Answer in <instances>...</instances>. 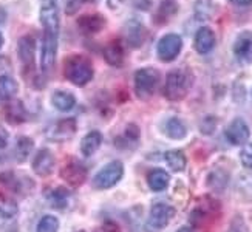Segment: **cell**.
<instances>
[{"label":"cell","mask_w":252,"mask_h":232,"mask_svg":"<svg viewBox=\"0 0 252 232\" xmlns=\"http://www.w3.org/2000/svg\"><path fill=\"white\" fill-rule=\"evenodd\" d=\"M63 74L73 85L85 87L89 82H92L94 70L89 58L82 56V54H73V56L65 59Z\"/></svg>","instance_id":"6da1fadb"},{"label":"cell","mask_w":252,"mask_h":232,"mask_svg":"<svg viewBox=\"0 0 252 232\" xmlns=\"http://www.w3.org/2000/svg\"><path fill=\"white\" fill-rule=\"evenodd\" d=\"M193 84V74L188 68H175L167 73L164 84V96L169 101H181L189 95Z\"/></svg>","instance_id":"7a4b0ae2"},{"label":"cell","mask_w":252,"mask_h":232,"mask_svg":"<svg viewBox=\"0 0 252 232\" xmlns=\"http://www.w3.org/2000/svg\"><path fill=\"white\" fill-rule=\"evenodd\" d=\"M159 85V71L153 67H144L139 68L135 73L133 77V87H135V95L146 101V99L152 98L153 93L157 92Z\"/></svg>","instance_id":"3957f363"},{"label":"cell","mask_w":252,"mask_h":232,"mask_svg":"<svg viewBox=\"0 0 252 232\" xmlns=\"http://www.w3.org/2000/svg\"><path fill=\"white\" fill-rule=\"evenodd\" d=\"M124 176V164L121 161H110L94 175L93 187L97 191H105L116 186Z\"/></svg>","instance_id":"277c9868"},{"label":"cell","mask_w":252,"mask_h":232,"mask_svg":"<svg viewBox=\"0 0 252 232\" xmlns=\"http://www.w3.org/2000/svg\"><path fill=\"white\" fill-rule=\"evenodd\" d=\"M39 20L45 34L59 36L61 19H59L58 0H42L39 9Z\"/></svg>","instance_id":"5b68a950"},{"label":"cell","mask_w":252,"mask_h":232,"mask_svg":"<svg viewBox=\"0 0 252 232\" xmlns=\"http://www.w3.org/2000/svg\"><path fill=\"white\" fill-rule=\"evenodd\" d=\"M183 50V39L181 36L175 34V33H169V34L162 36L157 45L158 58L162 62H172L178 58V54Z\"/></svg>","instance_id":"8992f818"},{"label":"cell","mask_w":252,"mask_h":232,"mask_svg":"<svg viewBox=\"0 0 252 232\" xmlns=\"http://www.w3.org/2000/svg\"><path fill=\"white\" fill-rule=\"evenodd\" d=\"M87 176H89V170H87L85 166L78 160L67 161L61 169V178L70 187L82 186L87 180Z\"/></svg>","instance_id":"52a82bcc"},{"label":"cell","mask_w":252,"mask_h":232,"mask_svg":"<svg viewBox=\"0 0 252 232\" xmlns=\"http://www.w3.org/2000/svg\"><path fill=\"white\" fill-rule=\"evenodd\" d=\"M76 130H78V123H76V119L65 118V119L58 121V123H54L47 130V138L54 142H63V141H68L70 138H73Z\"/></svg>","instance_id":"ba28073f"},{"label":"cell","mask_w":252,"mask_h":232,"mask_svg":"<svg viewBox=\"0 0 252 232\" xmlns=\"http://www.w3.org/2000/svg\"><path fill=\"white\" fill-rule=\"evenodd\" d=\"M58 39H59V36L45 34V33H43L42 50H40V68H42L43 73L51 71L53 67H54V64H56Z\"/></svg>","instance_id":"9c48e42d"},{"label":"cell","mask_w":252,"mask_h":232,"mask_svg":"<svg viewBox=\"0 0 252 232\" xmlns=\"http://www.w3.org/2000/svg\"><path fill=\"white\" fill-rule=\"evenodd\" d=\"M175 207L167 203H155L149 214V226L155 229H164L175 217Z\"/></svg>","instance_id":"30bf717a"},{"label":"cell","mask_w":252,"mask_h":232,"mask_svg":"<svg viewBox=\"0 0 252 232\" xmlns=\"http://www.w3.org/2000/svg\"><path fill=\"white\" fill-rule=\"evenodd\" d=\"M232 51L240 64L246 65L252 62V31L240 33L234 40Z\"/></svg>","instance_id":"8fae6325"},{"label":"cell","mask_w":252,"mask_h":232,"mask_svg":"<svg viewBox=\"0 0 252 232\" xmlns=\"http://www.w3.org/2000/svg\"><path fill=\"white\" fill-rule=\"evenodd\" d=\"M224 136L232 146H242L245 142H248V139L251 136V129L245 119L235 118V119H232V123L227 126V129L224 132Z\"/></svg>","instance_id":"7c38bea8"},{"label":"cell","mask_w":252,"mask_h":232,"mask_svg":"<svg viewBox=\"0 0 252 232\" xmlns=\"http://www.w3.org/2000/svg\"><path fill=\"white\" fill-rule=\"evenodd\" d=\"M54 166H56V160H54V155L50 149H40L34 155V158H32V163H31L32 172L37 176H42V178L50 176L53 173Z\"/></svg>","instance_id":"4fadbf2b"},{"label":"cell","mask_w":252,"mask_h":232,"mask_svg":"<svg viewBox=\"0 0 252 232\" xmlns=\"http://www.w3.org/2000/svg\"><path fill=\"white\" fill-rule=\"evenodd\" d=\"M17 56L25 68H34V59H36V39L25 34L22 36L17 42Z\"/></svg>","instance_id":"5bb4252c"},{"label":"cell","mask_w":252,"mask_h":232,"mask_svg":"<svg viewBox=\"0 0 252 232\" xmlns=\"http://www.w3.org/2000/svg\"><path fill=\"white\" fill-rule=\"evenodd\" d=\"M146 28L139 19H130L124 27V39L130 48H139L144 42Z\"/></svg>","instance_id":"9a60e30c"},{"label":"cell","mask_w":252,"mask_h":232,"mask_svg":"<svg viewBox=\"0 0 252 232\" xmlns=\"http://www.w3.org/2000/svg\"><path fill=\"white\" fill-rule=\"evenodd\" d=\"M107 25V20L102 14H84L78 19V28L82 34L85 36H93L101 33L104 27Z\"/></svg>","instance_id":"2e32d148"},{"label":"cell","mask_w":252,"mask_h":232,"mask_svg":"<svg viewBox=\"0 0 252 232\" xmlns=\"http://www.w3.org/2000/svg\"><path fill=\"white\" fill-rule=\"evenodd\" d=\"M193 47L198 54H207L211 53L215 47V33L209 27H201L195 34Z\"/></svg>","instance_id":"e0dca14e"},{"label":"cell","mask_w":252,"mask_h":232,"mask_svg":"<svg viewBox=\"0 0 252 232\" xmlns=\"http://www.w3.org/2000/svg\"><path fill=\"white\" fill-rule=\"evenodd\" d=\"M124 58H126L124 47L119 40H112L104 48V59L108 65H110V67H115V68L123 67Z\"/></svg>","instance_id":"ac0fdd59"},{"label":"cell","mask_w":252,"mask_h":232,"mask_svg":"<svg viewBox=\"0 0 252 232\" xmlns=\"http://www.w3.org/2000/svg\"><path fill=\"white\" fill-rule=\"evenodd\" d=\"M51 104L59 112L67 113L76 107V96L67 90H56L51 95Z\"/></svg>","instance_id":"d6986e66"},{"label":"cell","mask_w":252,"mask_h":232,"mask_svg":"<svg viewBox=\"0 0 252 232\" xmlns=\"http://www.w3.org/2000/svg\"><path fill=\"white\" fill-rule=\"evenodd\" d=\"M5 119L9 124H22L27 121V108L20 101H8L5 105Z\"/></svg>","instance_id":"ffe728a7"},{"label":"cell","mask_w":252,"mask_h":232,"mask_svg":"<svg viewBox=\"0 0 252 232\" xmlns=\"http://www.w3.org/2000/svg\"><path fill=\"white\" fill-rule=\"evenodd\" d=\"M102 141H104V138H102V133L99 130L89 132V133H87L81 141V153L87 158L92 157V155L94 152H97V149L101 147Z\"/></svg>","instance_id":"44dd1931"},{"label":"cell","mask_w":252,"mask_h":232,"mask_svg":"<svg viewBox=\"0 0 252 232\" xmlns=\"http://www.w3.org/2000/svg\"><path fill=\"white\" fill-rule=\"evenodd\" d=\"M47 200L54 209H67L71 201V194L65 187H54L47 194Z\"/></svg>","instance_id":"7402d4cb"},{"label":"cell","mask_w":252,"mask_h":232,"mask_svg":"<svg viewBox=\"0 0 252 232\" xmlns=\"http://www.w3.org/2000/svg\"><path fill=\"white\" fill-rule=\"evenodd\" d=\"M169 183H170V176L166 170H162V169H153L147 175V184L150 187V191H153V192L166 191Z\"/></svg>","instance_id":"603a6c76"},{"label":"cell","mask_w":252,"mask_h":232,"mask_svg":"<svg viewBox=\"0 0 252 232\" xmlns=\"http://www.w3.org/2000/svg\"><path fill=\"white\" fill-rule=\"evenodd\" d=\"M19 92V84L13 76L0 74V99L2 101H11Z\"/></svg>","instance_id":"cb8c5ba5"},{"label":"cell","mask_w":252,"mask_h":232,"mask_svg":"<svg viewBox=\"0 0 252 232\" xmlns=\"http://www.w3.org/2000/svg\"><path fill=\"white\" fill-rule=\"evenodd\" d=\"M164 133L170 139H183L188 135V127L180 118H169L164 124Z\"/></svg>","instance_id":"d4e9b609"},{"label":"cell","mask_w":252,"mask_h":232,"mask_svg":"<svg viewBox=\"0 0 252 232\" xmlns=\"http://www.w3.org/2000/svg\"><path fill=\"white\" fill-rule=\"evenodd\" d=\"M34 149V141L30 136H19L14 146V157L17 163H25Z\"/></svg>","instance_id":"484cf974"},{"label":"cell","mask_w":252,"mask_h":232,"mask_svg":"<svg viewBox=\"0 0 252 232\" xmlns=\"http://www.w3.org/2000/svg\"><path fill=\"white\" fill-rule=\"evenodd\" d=\"M164 160H166L167 166L173 172H183L188 166V158L181 150H167L164 155Z\"/></svg>","instance_id":"4316f807"},{"label":"cell","mask_w":252,"mask_h":232,"mask_svg":"<svg viewBox=\"0 0 252 232\" xmlns=\"http://www.w3.org/2000/svg\"><path fill=\"white\" fill-rule=\"evenodd\" d=\"M177 3L173 2V0H162L158 6V11L155 14V22L157 24H166V22L177 13Z\"/></svg>","instance_id":"83f0119b"},{"label":"cell","mask_w":252,"mask_h":232,"mask_svg":"<svg viewBox=\"0 0 252 232\" xmlns=\"http://www.w3.org/2000/svg\"><path fill=\"white\" fill-rule=\"evenodd\" d=\"M227 183H229V175L221 169L211 172L209 176H207V186H209L211 189L217 191V192L224 191Z\"/></svg>","instance_id":"f1b7e54d"},{"label":"cell","mask_w":252,"mask_h":232,"mask_svg":"<svg viewBox=\"0 0 252 232\" xmlns=\"http://www.w3.org/2000/svg\"><path fill=\"white\" fill-rule=\"evenodd\" d=\"M0 212L5 218H13L17 214V204L3 192H0Z\"/></svg>","instance_id":"f546056e"},{"label":"cell","mask_w":252,"mask_h":232,"mask_svg":"<svg viewBox=\"0 0 252 232\" xmlns=\"http://www.w3.org/2000/svg\"><path fill=\"white\" fill-rule=\"evenodd\" d=\"M59 231V220L54 215H43L36 228V232H58Z\"/></svg>","instance_id":"4dcf8cb0"},{"label":"cell","mask_w":252,"mask_h":232,"mask_svg":"<svg viewBox=\"0 0 252 232\" xmlns=\"http://www.w3.org/2000/svg\"><path fill=\"white\" fill-rule=\"evenodd\" d=\"M139 136H141V132H139V127L136 124H128L126 127V132H124V142L127 146H131V144H138L139 141Z\"/></svg>","instance_id":"1f68e13d"},{"label":"cell","mask_w":252,"mask_h":232,"mask_svg":"<svg viewBox=\"0 0 252 232\" xmlns=\"http://www.w3.org/2000/svg\"><path fill=\"white\" fill-rule=\"evenodd\" d=\"M240 161H242L243 167L252 170V142L245 144V147L240 152Z\"/></svg>","instance_id":"d6a6232c"},{"label":"cell","mask_w":252,"mask_h":232,"mask_svg":"<svg viewBox=\"0 0 252 232\" xmlns=\"http://www.w3.org/2000/svg\"><path fill=\"white\" fill-rule=\"evenodd\" d=\"M85 3L87 0H67V3H65V14L74 16Z\"/></svg>","instance_id":"836d02e7"},{"label":"cell","mask_w":252,"mask_h":232,"mask_svg":"<svg viewBox=\"0 0 252 232\" xmlns=\"http://www.w3.org/2000/svg\"><path fill=\"white\" fill-rule=\"evenodd\" d=\"M215 126H217V119L214 116H206L203 121H201V133L204 135H211L214 133L215 130Z\"/></svg>","instance_id":"e575fe53"},{"label":"cell","mask_w":252,"mask_h":232,"mask_svg":"<svg viewBox=\"0 0 252 232\" xmlns=\"http://www.w3.org/2000/svg\"><path fill=\"white\" fill-rule=\"evenodd\" d=\"M240 189H242V192H245L248 197L252 198V175L242 176V180H240Z\"/></svg>","instance_id":"d590c367"},{"label":"cell","mask_w":252,"mask_h":232,"mask_svg":"<svg viewBox=\"0 0 252 232\" xmlns=\"http://www.w3.org/2000/svg\"><path fill=\"white\" fill-rule=\"evenodd\" d=\"M96 232H121V229H119V226L115 222H112V220H107V222H104L97 228Z\"/></svg>","instance_id":"8d00e7d4"},{"label":"cell","mask_w":252,"mask_h":232,"mask_svg":"<svg viewBox=\"0 0 252 232\" xmlns=\"http://www.w3.org/2000/svg\"><path fill=\"white\" fill-rule=\"evenodd\" d=\"M8 141H9V133H8V130L0 126V149H5V147L8 146Z\"/></svg>","instance_id":"74e56055"},{"label":"cell","mask_w":252,"mask_h":232,"mask_svg":"<svg viewBox=\"0 0 252 232\" xmlns=\"http://www.w3.org/2000/svg\"><path fill=\"white\" fill-rule=\"evenodd\" d=\"M133 2V5L136 6V8H139V9H149L150 8V5H152V2L150 0H131Z\"/></svg>","instance_id":"f35d334b"},{"label":"cell","mask_w":252,"mask_h":232,"mask_svg":"<svg viewBox=\"0 0 252 232\" xmlns=\"http://www.w3.org/2000/svg\"><path fill=\"white\" fill-rule=\"evenodd\" d=\"M229 2L235 6H251L252 5V0H229Z\"/></svg>","instance_id":"ab89813d"},{"label":"cell","mask_w":252,"mask_h":232,"mask_svg":"<svg viewBox=\"0 0 252 232\" xmlns=\"http://www.w3.org/2000/svg\"><path fill=\"white\" fill-rule=\"evenodd\" d=\"M5 17H6V13L3 8H0V24H3L5 22Z\"/></svg>","instance_id":"60d3db41"},{"label":"cell","mask_w":252,"mask_h":232,"mask_svg":"<svg viewBox=\"0 0 252 232\" xmlns=\"http://www.w3.org/2000/svg\"><path fill=\"white\" fill-rule=\"evenodd\" d=\"M177 232H195L192 228H189V226H183V228H180Z\"/></svg>","instance_id":"b9f144b4"},{"label":"cell","mask_w":252,"mask_h":232,"mask_svg":"<svg viewBox=\"0 0 252 232\" xmlns=\"http://www.w3.org/2000/svg\"><path fill=\"white\" fill-rule=\"evenodd\" d=\"M3 42H5V39H3L2 31H0V50H2V47H3Z\"/></svg>","instance_id":"7bdbcfd3"},{"label":"cell","mask_w":252,"mask_h":232,"mask_svg":"<svg viewBox=\"0 0 252 232\" xmlns=\"http://www.w3.org/2000/svg\"><path fill=\"white\" fill-rule=\"evenodd\" d=\"M3 218H5V217H3V214H2V212H0V225H2V222H3Z\"/></svg>","instance_id":"ee69618b"},{"label":"cell","mask_w":252,"mask_h":232,"mask_svg":"<svg viewBox=\"0 0 252 232\" xmlns=\"http://www.w3.org/2000/svg\"><path fill=\"white\" fill-rule=\"evenodd\" d=\"M78 232H85V231H78Z\"/></svg>","instance_id":"f6af8a7d"},{"label":"cell","mask_w":252,"mask_h":232,"mask_svg":"<svg viewBox=\"0 0 252 232\" xmlns=\"http://www.w3.org/2000/svg\"><path fill=\"white\" fill-rule=\"evenodd\" d=\"M0 161H2V157H0Z\"/></svg>","instance_id":"bcb514c9"}]
</instances>
